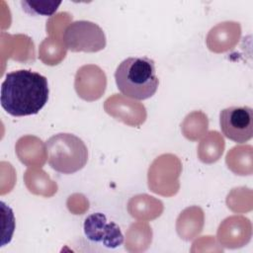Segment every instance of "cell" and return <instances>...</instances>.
<instances>
[{
	"label": "cell",
	"instance_id": "cell-6",
	"mask_svg": "<svg viewBox=\"0 0 253 253\" xmlns=\"http://www.w3.org/2000/svg\"><path fill=\"white\" fill-rule=\"evenodd\" d=\"M86 237L105 247L114 249L124 242V235L119 225L113 221H108L105 214L95 212L87 216L83 225Z\"/></svg>",
	"mask_w": 253,
	"mask_h": 253
},
{
	"label": "cell",
	"instance_id": "cell-4",
	"mask_svg": "<svg viewBox=\"0 0 253 253\" xmlns=\"http://www.w3.org/2000/svg\"><path fill=\"white\" fill-rule=\"evenodd\" d=\"M63 42L73 52H97L105 48L106 37L103 30L90 21H75L64 30Z\"/></svg>",
	"mask_w": 253,
	"mask_h": 253
},
{
	"label": "cell",
	"instance_id": "cell-7",
	"mask_svg": "<svg viewBox=\"0 0 253 253\" xmlns=\"http://www.w3.org/2000/svg\"><path fill=\"white\" fill-rule=\"evenodd\" d=\"M23 10L31 15H43V16H50L52 15L57 7L61 4V2H54V1H22Z\"/></svg>",
	"mask_w": 253,
	"mask_h": 253
},
{
	"label": "cell",
	"instance_id": "cell-3",
	"mask_svg": "<svg viewBox=\"0 0 253 253\" xmlns=\"http://www.w3.org/2000/svg\"><path fill=\"white\" fill-rule=\"evenodd\" d=\"M49 166L56 172L72 174L81 170L88 160V149L81 138L72 133H57L45 142Z\"/></svg>",
	"mask_w": 253,
	"mask_h": 253
},
{
	"label": "cell",
	"instance_id": "cell-5",
	"mask_svg": "<svg viewBox=\"0 0 253 253\" xmlns=\"http://www.w3.org/2000/svg\"><path fill=\"white\" fill-rule=\"evenodd\" d=\"M221 132L228 139L244 143L253 136V110L248 106H232L219 113Z\"/></svg>",
	"mask_w": 253,
	"mask_h": 253
},
{
	"label": "cell",
	"instance_id": "cell-1",
	"mask_svg": "<svg viewBox=\"0 0 253 253\" xmlns=\"http://www.w3.org/2000/svg\"><path fill=\"white\" fill-rule=\"evenodd\" d=\"M47 79L38 72L20 69L8 73L1 84L0 103L11 116L38 114L48 100Z\"/></svg>",
	"mask_w": 253,
	"mask_h": 253
},
{
	"label": "cell",
	"instance_id": "cell-2",
	"mask_svg": "<svg viewBox=\"0 0 253 253\" xmlns=\"http://www.w3.org/2000/svg\"><path fill=\"white\" fill-rule=\"evenodd\" d=\"M115 80L123 95L136 100L152 97L159 85L155 63L145 56L123 60L115 71Z\"/></svg>",
	"mask_w": 253,
	"mask_h": 253
}]
</instances>
